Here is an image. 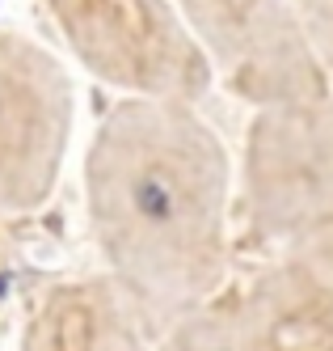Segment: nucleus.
<instances>
[{
	"label": "nucleus",
	"instance_id": "obj_5",
	"mask_svg": "<svg viewBox=\"0 0 333 351\" xmlns=\"http://www.w3.org/2000/svg\"><path fill=\"white\" fill-rule=\"evenodd\" d=\"M72 77L17 30H0V216L34 212L59 182L72 136Z\"/></svg>",
	"mask_w": 333,
	"mask_h": 351
},
{
	"label": "nucleus",
	"instance_id": "obj_2",
	"mask_svg": "<svg viewBox=\"0 0 333 351\" xmlns=\"http://www.w3.org/2000/svg\"><path fill=\"white\" fill-rule=\"evenodd\" d=\"M72 56L97 81L131 97L198 102L211 85V60L173 0H42Z\"/></svg>",
	"mask_w": 333,
	"mask_h": 351
},
{
	"label": "nucleus",
	"instance_id": "obj_4",
	"mask_svg": "<svg viewBox=\"0 0 333 351\" xmlns=\"http://www.w3.org/2000/svg\"><path fill=\"white\" fill-rule=\"evenodd\" d=\"M177 9L207 51L211 72L241 102L270 110L333 97V77L295 0H177Z\"/></svg>",
	"mask_w": 333,
	"mask_h": 351
},
{
	"label": "nucleus",
	"instance_id": "obj_3",
	"mask_svg": "<svg viewBox=\"0 0 333 351\" xmlns=\"http://www.w3.org/2000/svg\"><path fill=\"white\" fill-rule=\"evenodd\" d=\"M249 241L283 250L333 220V97L258 110L241 161Z\"/></svg>",
	"mask_w": 333,
	"mask_h": 351
},
{
	"label": "nucleus",
	"instance_id": "obj_9",
	"mask_svg": "<svg viewBox=\"0 0 333 351\" xmlns=\"http://www.w3.org/2000/svg\"><path fill=\"white\" fill-rule=\"evenodd\" d=\"M295 9L304 17V26H308V38L317 47L321 64L333 77V0H295Z\"/></svg>",
	"mask_w": 333,
	"mask_h": 351
},
{
	"label": "nucleus",
	"instance_id": "obj_10",
	"mask_svg": "<svg viewBox=\"0 0 333 351\" xmlns=\"http://www.w3.org/2000/svg\"><path fill=\"white\" fill-rule=\"evenodd\" d=\"M5 254H9V237H5V216H0V267H5Z\"/></svg>",
	"mask_w": 333,
	"mask_h": 351
},
{
	"label": "nucleus",
	"instance_id": "obj_1",
	"mask_svg": "<svg viewBox=\"0 0 333 351\" xmlns=\"http://www.w3.org/2000/svg\"><path fill=\"white\" fill-rule=\"evenodd\" d=\"M228 178L224 144L190 102L122 97L93 132L89 229L157 335L224 296Z\"/></svg>",
	"mask_w": 333,
	"mask_h": 351
},
{
	"label": "nucleus",
	"instance_id": "obj_8",
	"mask_svg": "<svg viewBox=\"0 0 333 351\" xmlns=\"http://www.w3.org/2000/svg\"><path fill=\"white\" fill-rule=\"evenodd\" d=\"M152 351H245L241 347L237 292H224V296L211 300V305H202L198 313L169 326Z\"/></svg>",
	"mask_w": 333,
	"mask_h": 351
},
{
	"label": "nucleus",
	"instance_id": "obj_6",
	"mask_svg": "<svg viewBox=\"0 0 333 351\" xmlns=\"http://www.w3.org/2000/svg\"><path fill=\"white\" fill-rule=\"evenodd\" d=\"M237 309L245 351H333V220L287 241Z\"/></svg>",
	"mask_w": 333,
	"mask_h": 351
},
{
	"label": "nucleus",
	"instance_id": "obj_7",
	"mask_svg": "<svg viewBox=\"0 0 333 351\" xmlns=\"http://www.w3.org/2000/svg\"><path fill=\"white\" fill-rule=\"evenodd\" d=\"M152 322L114 275H81L42 292L21 351H152Z\"/></svg>",
	"mask_w": 333,
	"mask_h": 351
}]
</instances>
